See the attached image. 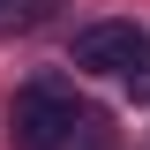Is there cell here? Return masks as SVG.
I'll list each match as a JSON object with an SVG mask.
<instances>
[{
	"label": "cell",
	"mask_w": 150,
	"mask_h": 150,
	"mask_svg": "<svg viewBox=\"0 0 150 150\" xmlns=\"http://www.w3.org/2000/svg\"><path fill=\"white\" fill-rule=\"evenodd\" d=\"M75 128H98V112L68 90V83H30L15 98V150H60Z\"/></svg>",
	"instance_id": "6da1fadb"
},
{
	"label": "cell",
	"mask_w": 150,
	"mask_h": 150,
	"mask_svg": "<svg viewBox=\"0 0 150 150\" xmlns=\"http://www.w3.org/2000/svg\"><path fill=\"white\" fill-rule=\"evenodd\" d=\"M143 38L135 23H90V30H75V68H98V75H128V60L143 53Z\"/></svg>",
	"instance_id": "7a4b0ae2"
},
{
	"label": "cell",
	"mask_w": 150,
	"mask_h": 150,
	"mask_svg": "<svg viewBox=\"0 0 150 150\" xmlns=\"http://www.w3.org/2000/svg\"><path fill=\"white\" fill-rule=\"evenodd\" d=\"M120 83H128V98H135V105L150 98V38H143V53L128 60V75H120Z\"/></svg>",
	"instance_id": "3957f363"
},
{
	"label": "cell",
	"mask_w": 150,
	"mask_h": 150,
	"mask_svg": "<svg viewBox=\"0 0 150 150\" xmlns=\"http://www.w3.org/2000/svg\"><path fill=\"white\" fill-rule=\"evenodd\" d=\"M0 8H8V0H0Z\"/></svg>",
	"instance_id": "277c9868"
}]
</instances>
